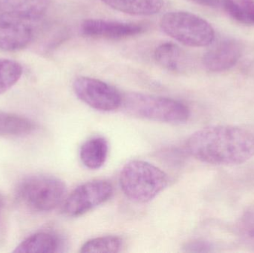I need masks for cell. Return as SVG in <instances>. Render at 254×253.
Instances as JSON below:
<instances>
[{"mask_svg": "<svg viewBox=\"0 0 254 253\" xmlns=\"http://www.w3.org/2000/svg\"><path fill=\"white\" fill-rule=\"evenodd\" d=\"M118 11L136 16H151L159 13L164 2L163 0H101Z\"/></svg>", "mask_w": 254, "mask_h": 253, "instance_id": "obj_12", "label": "cell"}, {"mask_svg": "<svg viewBox=\"0 0 254 253\" xmlns=\"http://www.w3.org/2000/svg\"><path fill=\"white\" fill-rule=\"evenodd\" d=\"M243 53L242 43L234 39H228L207 51L203 56L202 64L210 72H222L234 66Z\"/></svg>", "mask_w": 254, "mask_h": 253, "instance_id": "obj_10", "label": "cell"}, {"mask_svg": "<svg viewBox=\"0 0 254 253\" xmlns=\"http://www.w3.org/2000/svg\"><path fill=\"white\" fill-rule=\"evenodd\" d=\"M168 184V177L161 169L148 162L134 160L122 169L120 185L125 196L137 203L155 199Z\"/></svg>", "mask_w": 254, "mask_h": 253, "instance_id": "obj_2", "label": "cell"}, {"mask_svg": "<svg viewBox=\"0 0 254 253\" xmlns=\"http://www.w3.org/2000/svg\"><path fill=\"white\" fill-rule=\"evenodd\" d=\"M25 19L13 15H0V50L18 51L26 48L34 34Z\"/></svg>", "mask_w": 254, "mask_h": 253, "instance_id": "obj_8", "label": "cell"}, {"mask_svg": "<svg viewBox=\"0 0 254 253\" xmlns=\"http://www.w3.org/2000/svg\"><path fill=\"white\" fill-rule=\"evenodd\" d=\"M123 241L116 236H104L91 239L82 246L80 252L116 253L120 252Z\"/></svg>", "mask_w": 254, "mask_h": 253, "instance_id": "obj_19", "label": "cell"}, {"mask_svg": "<svg viewBox=\"0 0 254 253\" xmlns=\"http://www.w3.org/2000/svg\"><path fill=\"white\" fill-rule=\"evenodd\" d=\"M188 252L205 253L211 251V245L208 242L203 241H195L187 245Z\"/></svg>", "mask_w": 254, "mask_h": 253, "instance_id": "obj_21", "label": "cell"}, {"mask_svg": "<svg viewBox=\"0 0 254 253\" xmlns=\"http://www.w3.org/2000/svg\"><path fill=\"white\" fill-rule=\"evenodd\" d=\"M154 59L160 66L172 72H181L186 67L185 52L173 43H164L158 46L154 52Z\"/></svg>", "mask_w": 254, "mask_h": 253, "instance_id": "obj_14", "label": "cell"}, {"mask_svg": "<svg viewBox=\"0 0 254 253\" xmlns=\"http://www.w3.org/2000/svg\"><path fill=\"white\" fill-rule=\"evenodd\" d=\"M192 1L204 7H218L222 4L221 0H192Z\"/></svg>", "mask_w": 254, "mask_h": 253, "instance_id": "obj_23", "label": "cell"}, {"mask_svg": "<svg viewBox=\"0 0 254 253\" xmlns=\"http://www.w3.org/2000/svg\"><path fill=\"white\" fill-rule=\"evenodd\" d=\"M22 67L19 62L0 59V95L11 89L22 77Z\"/></svg>", "mask_w": 254, "mask_h": 253, "instance_id": "obj_18", "label": "cell"}, {"mask_svg": "<svg viewBox=\"0 0 254 253\" xmlns=\"http://www.w3.org/2000/svg\"><path fill=\"white\" fill-rule=\"evenodd\" d=\"M122 106L130 115L161 123H185L190 116L185 104L171 98L146 94H126L122 98Z\"/></svg>", "mask_w": 254, "mask_h": 253, "instance_id": "obj_3", "label": "cell"}, {"mask_svg": "<svg viewBox=\"0 0 254 253\" xmlns=\"http://www.w3.org/2000/svg\"><path fill=\"white\" fill-rule=\"evenodd\" d=\"M76 96L98 111H111L122 106L120 92L111 85L89 77H77L73 83Z\"/></svg>", "mask_w": 254, "mask_h": 253, "instance_id": "obj_6", "label": "cell"}, {"mask_svg": "<svg viewBox=\"0 0 254 253\" xmlns=\"http://www.w3.org/2000/svg\"><path fill=\"white\" fill-rule=\"evenodd\" d=\"M49 7V0H0V11L25 20L40 19Z\"/></svg>", "mask_w": 254, "mask_h": 253, "instance_id": "obj_11", "label": "cell"}, {"mask_svg": "<svg viewBox=\"0 0 254 253\" xmlns=\"http://www.w3.org/2000/svg\"><path fill=\"white\" fill-rule=\"evenodd\" d=\"M36 125L30 119L0 111V137H21L34 132Z\"/></svg>", "mask_w": 254, "mask_h": 253, "instance_id": "obj_16", "label": "cell"}, {"mask_svg": "<svg viewBox=\"0 0 254 253\" xmlns=\"http://www.w3.org/2000/svg\"><path fill=\"white\" fill-rule=\"evenodd\" d=\"M81 31L83 35L92 38L121 40L141 34L144 31V26L132 22L90 19L82 23Z\"/></svg>", "mask_w": 254, "mask_h": 253, "instance_id": "obj_9", "label": "cell"}, {"mask_svg": "<svg viewBox=\"0 0 254 253\" xmlns=\"http://www.w3.org/2000/svg\"><path fill=\"white\" fill-rule=\"evenodd\" d=\"M192 157L213 165H239L254 156V134L231 125L207 126L194 132L186 143Z\"/></svg>", "mask_w": 254, "mask_h": 253, "instance_id": "obj_1", "label": "cell"}, {"mask_svg": "<svg viewBox=\"0 0 254 253\" xmlns=\"http://www.w3.org/2000/svg\"><path fill=\"white\" fill-rule=\"evenodd\" d=\"M109 144L102 137L88 140L80 147V157L83 164L88 169H98L107 161Z\"/></svg>", "mask_w": 254, "mask_h": 253, "instance_id": "obj_13", "label": "cell"}, {"mask_svg": "<svg viewBox=\"0 0 254 253\" xmlns=\"http://www.w3.org/2000/svg\"><path fill=\"white\" fill-rule=\"evenodd\" d=\"M237 228L243 240L254 247V209L248 211L242 216Z\"/></svg>", "mask_w": 254, "mask_h": 253, "instance_id": "obj_20", "label": "cell"}, {"mask_svg": "<svg viewBox=\"0 0 254 253\" xmlns=\"http://www.w3.org/2000/svg\"><path fill=\"white\" fill-rule=\"evenodd\" d=\"M61 240L55 235L47 232H40L22 241L14 253H53L59 252Z\"/></svg>", "mask_w": 254, "mask_h": 253, "instance_id": "obj_15", "label": "cell"}, {"mask_svg": "<svg viewBox=\"0 0 254 253\" xmlns=\"http://www.w3.org/2000/svg\"><path fill=\"white\" fill-rule=\"evenodd\" d=\"M4 212H5V201L4 196L0 193V240L3 236L4 230Z\"/></svg>", "mask_w": 254, "mask_h": 253, "instance_id": "obj_22", "label": "cell"}, {"mask_svg": "<svg viewBox=\"0 0 254 253\" xmlns=\"http://www.w3.org/2000/svg\"><path fill=\"white\" fill-rule=\"evenodd\" d=\"M17 195L31 209L49 212L58 207L65 199L66 186L64 181L52 175H31L19 183Z\"/></svg>", "mask_w": 254, "mask_h": 253, "instance_id": "obj_5", "label": "cell"}, {"mask_svg": "<svg viewBox=\"0 0 254 253\" xmlns=\"http://www.w3.org/2000/svg\"><path fill=\"white\" fill-rule=\"evenodd\" d=\"M224 10L240 23L254 25V0H221Z\"/></svg>", "mask_w": 254, "mask_h": 253, "instance_id": "obj_17", "label": "cell"}, {"mask_svg": "<svg viewBox=\"0 0 254 253\" xmlns=\"http://www.w3.org/2000/svg\"><path fill=\"white\" fill-rule=\"evenodd\" d=\"M113 195V187L104 180H95L76 188L65 200L64 212L67 216L77 217L108 201Z\"/></svg>", "mask_w": 254, "mask_h": 253, "instance_id": "obj_7", "label": "cell"}, {"mask_svg": "<svg viewBox=\"0 0 254 253\" xmlns=\"http://www.w3.org/2000/svg\"><path fill=\"white\" fill-rule=\"evenodd\" d=\"M160 27L169 37L189 47H206L215 39L212 25L190 12H167L161 17Z\"/></svg>", "mask_w": 254, "mask_h": 253, "instance_id": "obj_4", "label": "cell"}]
</instances>
